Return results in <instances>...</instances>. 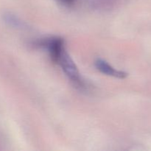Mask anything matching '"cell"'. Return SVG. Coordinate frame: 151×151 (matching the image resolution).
I'll return each mask as SVG.
<instances>
[{
	"label": "cell",
	"mask_w": 151,
	"mask_h": 151,
	"mask_svg": "<svg viewBox=\"0 0 151 151\" xmlns=\"http://www.w3.org/2000/svg\"><path fill=\"white\" fill-rule=\"evenodd\" d=\"M3 20L7 25L12 27L22 28L24 26V24L22 22V20L18 16L11 13H4Z\"/></svg>",
	"instance_id": "4"
},
{
	"label": "cell",
	"mask_w": 151,
	"mask_h": 151,
	"mask_svg": "<svg viewBox=\"0 0 151 151\" xmlns=\"http://www.w3.org/2000/svg\"><path fill=\"white\" fill-rule=\"evenodd\" d=\"M36 45L46 49L49 52L52 61L55 63H58L62 54L66 50L64 41L59 37H52L38 41Z\"/></svg>",
	"instance_id": "2"
},
{
	"label": "cell",
	"mask_w": 151,
	"mask_h": 151,
	"mask_svg": "<svg viewBox=\"0 0 151 151\" xmlns=\"http://www.w3.org/2000/svg\"><path fill=\"white\" fill-rule=\"evenodd\" d=\"M60 2L63 3L64 4H67V5H71V4H74L75 0H58Z\"/></svg>",
	"instance_id": "5"
},
{
	"label": "cell",
	"mask_w": 151,
	"mask_h": 151,
	"mask_svg": "<svg viewBox=\"0 0 151 151\" xmlns=\"http://www.w3.org/2000/svg\"><path fill=\"white\" fill-rule=\"evenodd\" d=\"M94 66L99 72L103 73V75H108V76L123 79V78H126L127 75H128L126 72L115 69L111 65L109 64L107 61L101 58H97L94 61Z\"/></svg>",
	"instance_id": "3"
},
{
	"label": "cell",
	"mask_w": 151,
	"mask_h": 151,
	"mask_svg": "<svg viewBox=\"0 0 151 151\" xmlns=\"http://www.w3.org/2000/svg\"><path fill=\"white\" fill-rule=\"evenodd\" d=\"M58 64L61 66L65 75L72 81L74 85L76 86V87L81 89H84L86 87V82L81 77L76 64L71 58L70 55L68 54L66 50L62 54Z\"/></svg>",
	"instance_id": "1"
}]
</instances>
